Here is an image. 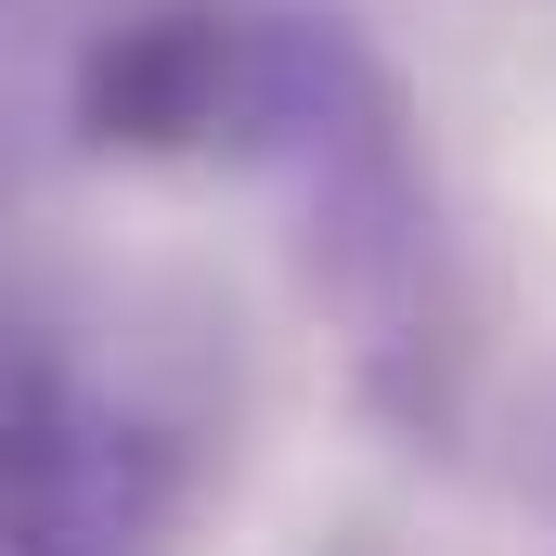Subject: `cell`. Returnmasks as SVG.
I'll use <instances>...</instances> for the list:
<instances>
[]
</instances>
